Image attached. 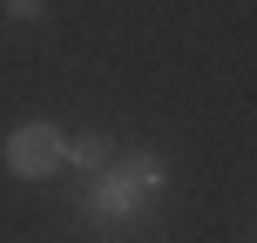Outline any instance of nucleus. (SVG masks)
Wrapping results in <instances>:
<instances>
[{"label": "nucleus", "mask_w": 257, "mask_h": 243, "mask_svg": "<svg viewBox=\"0 0 257 243\" xmlns=\"http://www.w3.org/2000/svg\"><path fill=\"white\" fill-rule=\"evenodd\" d=\"M163 189H169V162L163 155H149V149L115 155L102 176H88V216L95 223H128V216H142Z\"/></svg>", "instance_id": "obj_1"}, {"label": "nucleus", "mask_w": 257, "mask_h": 243, "mask_svg": "<svg viewBox=\"0 0 257 243\" xmlns=\"http://www.w3.org/2000/svg\"><path fill=\"white\" fill-rule=\"evenodd\" d=\"M61 155H68V135H61L54 122H21V128H7V142H0V162H7L21 182L54 176Z\"/></svg>", "instance_id": "obj_2"}, {"label": "nucleus", "mask_w": 257, "mask_h": 243, "mask_svg": "<svg viewBox=\"0 0 257 243\" xmlns=\"http://www.w3.org/2000/svg\"><path fill=\"white\" fill-rule=\"evenodd\" d=\"M108 149H115V142H108V135H95V128H88V135H68V155H61V162H75L81 176H102V169L115 162Z\"/></svg>", "instance_id": "obj_3"}, {"label": "nucleus", "mask_w": 257, "mask_h": 243, "mask_svg": "<svg viewBox=\"0 0 257 243\" xmlns=\"http://www.w3.org/2000/svg\"><path fill=\"white\" fill-rule=\"evenodd\" d=\"M0 7H7V21H41L48 0H0Z\"/></svg>", "instance_id": "obj_4"}]
</instances>
